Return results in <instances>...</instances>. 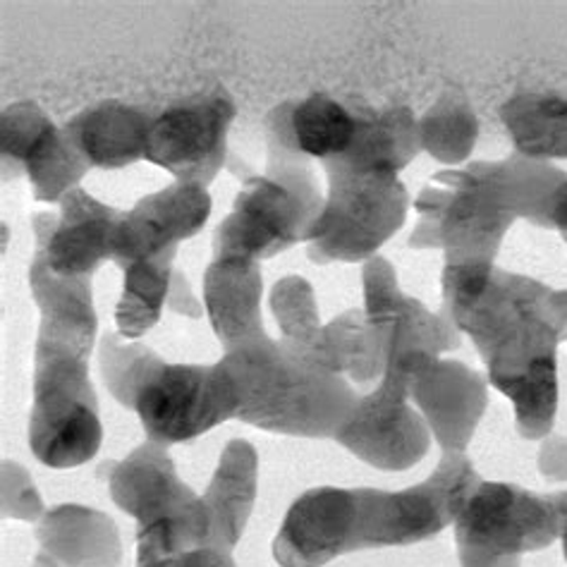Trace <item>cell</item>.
<instances>
[{
	"label": "cell",
	"instance_id": "cell-1",
	"mask_svg": "<svg viewBox=\"0 0 567 567\" xmlns=\"http://www.w3.org/2000/svg\"><path fill=\"white\" fill-rule=\"evenodd\" d=\"M443 315L467 333L488 381L513 402L522 439L550 434L558 412V342L567 338V292L507 274L494 261L443 266Z\"/></svg>",
	"mask_w": 567,
	"mask_h": 567
},
{
	"label": "cell",
	"instance_id": "cell-2",
	"mask_svg": "<svg viewBox=\"0 0 567 567\" xmlns=\"http://www.w3.org/2000/svg\"><path fill=\"white\" fill-rule=\"evenodd\" d=\"M567 173L519 154L441 171L420 192L412 249H445V264L494 261L517 218L546 228L550 194Z\"/></svg>",
	"mask_w": 567,
	"mask_h": 567
},
{
	"label": "cell",
	"instance_id": "cell-3",
	"mask_svg": "<svg viewBox=\"0 0 567 567\" xmlns=\"http://www.w3.org/2000/svg\"><path fill=\"white\" fill-rule=\"evenodd\" d=\"M101 374L111 395L137 412L148 441L185 443L237 416L240 395L218 364H168L137 340L103 336Z\"/></svg>",
	"mask_w": 567,
	"mask_h": 567
},
{
	"label": "cell",
	"instance_id": "cell-4",
	"mask_svg": "<svg viewBox=\"0 0 567 567\" xmlns=\"http://www.w3.org/2000/svg\"><path fill=\"white\" fill-rule=\"evenodd\" d=\"M220 364L240 395L237 420L274 434L336 436L360 400L342 377L288 340L264 336L226 352Z\"/></svg>",
	"mask_w": 567,
	"mask_h": 567
},
{
	"label": "cell",
	"instance_id": "cell-5",
	"mask_svg": "<svg viewBox=\"0 0 567 567\" xmlns=\"http://www.w3.org/2000/svg\"><path fill=\"white\" fill-rule=\"evenodd\" d=\"M268 146L266 173L245 181L233 212L214 235V259L261 261L307 243L323 197L309 161L295 152L274 121L264 123Z\"/></svg>",
	"mask_w": 567,
	"mask_h": 567
},
{
	"label": "cell",
	"instance_id": "cell-6",
	"mask_svg": "<svg viewBox=\"0 0 567 567\" xmlns=\"http://www.w3.org/2000/svg\"><path fill=\"white\" fill-rule=\"evenodd\" d=\"M109 491L137 519V563H156L194 548H212L202 496L177 476L166 445L146 441L121 462H106Z\"/></svg>",
	"mask_w": 567,
	"mask_h": 567
},
{
	"label": "cell",
	"instance_id": "cell-7",
	"mask_svg": "<svg viewBox=\"0 0 567 567\" xmlns=\"http://www.w3.org/2000/svg\"><path fill=\"white\" fill-rule=\"evenodd\" d=\"M89 354L63 340L37 338L29 445L41 465L70 470L99 453L103 426L89 381Z\"/></svg>",
	"mask_w": 567,
	"mask_h": 567
},
{
	"label": "cell",
	"instance_id": "cell-8",
	"mask_svg": "<svg viewBox=\"0 0 567 567\" xmlns=\"http://www.w3.org/2000/svg\"><path fill=\"white\" fill-rule=\"evenodd\" d=\"M328 197L307 237L315 264H357L377 257L408 218L410 194L393 173H362L340 161L323 163Z\"/></svg>",
	"mask_w": 567,
	"mask_h": 567
},
{
	"label": "cell",
	"instance_id": "cell-9",
	"mask_svg": "<svg viewBox=\"0 0 567 567\" xmlns=\"http://www.w3.org/2000/svg\"><path fill=\"white\" fill-rule=\"evenodd\" d=\"M560 539L556 496L482 482L455 519L462 567H519V556Z\"/></svg>",
	"mask_w": 567,
	"mask_h": 567
},
{
	"label": "cell",
	"instance_id": "cell-10",
	"mask_svg": "<svg viewBox=\"0 0 567 567\" xmlns=\"http://www.w3.org/2000/svg\"><path fill=\"white\" fill-rule=\"evenodd\" d=\"M482 484L465 453H443L426 482L405 491L357 488L360 539L357 550L410 546L455 525L462 507Z\"/></svg>",
	"mask_w": 567,
	"mask_h": 567
},
{
	"label": "cell",
	"instance_id": "cell-11",
	"mask_svg": "<svg viewBox=\"0 0 567 567\" xmlns=\"http://www.w3.org/2000/svg\"><path fill=\"white\" fill-rule=\"evenodd\" d=\"M333 439L377 470L402 472L414 467L429 453L431 429L410 405L408 369L388 362L381 385L357 400Z\"/></svg>",
	"mask_w": 567,
	"mask_h": 567
},
{
	"label": "cell",
	"instance_id": "cell-12",
	"mask_svg": "<svg viewBox=\"0 0 567 567\" xmlns=\"http://www.w3.org/2000/svg\"><path fill=\"white\" fill-rule=\"evenodd\" d=\"M235 115V101L223 86L175 103L154 117L144 158L177 183L206 187L226 163Z\"/></svg>",
	"mask_w": 567,
	"mask_h": 567
},
{
	"label": "cell",
	"instance_id": "cell-13",
	"mask_svg": "<svg viewBox=\"0 0 567 567\" xmlns=\"http://www.w3.org/2000/svg\"><path fill=\"white\" fill-rule=\"evenodd\" d=\"M0 152L3 183L27 175L34 199L49 204L80 187L92 168L65 127H55L34 101L12 103L0 115Z\"/></svg>",
	"mask_w": 567,
	"mask_h": 567
},
{
	"label": "cell",
	"instance_id": "cell-14",
	"mask_svg": "<svg viewBox=\"0 0 567 567\" xmlns=\"http://www.w3.org/2000/svg\"><path fill=\"white\" fill-rule=\"evenodd\" d=\"M410 374V400L420 408L443 453H465L486 412V381L462 362L426 352L391 354Z\"/></svg>",
	"mask_w": 567,
	"mask_h": 567
},
{
	"label": "cell",
	"instance_id": "cell-15",
	"mask_svg": "<svg viewBox=\"0 0 567 567\" xmlns=\"http://www.w3.org/2000/svg\"><path fill=\"white\" fill-rule=\"evenodd\" d=\"M123 214L74 187L61 199V216H34V254L58 276L92 278L103 261L113 259L115 230Z\"/></svg>",
	"mask_w": 567,
	"mask_h": 567
},
{
	"label": "cell",
	"instance_id": "cell-16",
	"mask_svg": "<svg viewBox=\"0 0 567 567\" xmlns=\"http://www.w3.org/2000/svg\"><path fill=\"white\" fill-rule=\"evenodd\" d=\"M360 498L357 488H311L297 498L274 542L280 567H321L357 550Z\"/></svg>",
	"mask_w": 567,
	"mask_h": 567
},
{
	"label": "cell",
	"instance_id": "cell-17",
	"mask_svg": "<svg viewBox=\"0 0 567 567\" xmlns=\"http://www.w3.org/2000/svg\"><path fill=\"white\" fill-rule=\"evenodd\" d=\"M212 194L202 185L175 183L148 194L123 214L115 230L113 261L125 268L132 261L177 251L181 243L197 235L212 216Z\"/></svg>",
	"mask_w": 567,
	"mask_h": 567
},
{
	"label": "cell",
	"instance_id": "cell-18",
	"mask_svg": "<svg viewBox=\"0 0 567 567\" xmlns=\"http://www.w3.org/2000/svg\"><path fill=\"white\" fill-rule=\"evenodd\" d=\"M364 315L391 331V354L426 352L441 357L447 350L460 348L457 326L447 315H431V311L400 290L398 276L391 261L383 257H371L364 261Z\"/></svg>",
	"mask_w": 567,
	"mask_h": 567
},
{
	"label": "cell",
	"instance_id": "cell-19",
	"mask_svg": "<svg viewBox=\"0 0 567 567\" xmlns=\"http://www.w3.org/2000/svg\"><path fill=\"white\" fill-rule=\"evenodd\" d=\"M264 278L259 261L214 259L204 274V305L214 333L226 352L266 336L261 321Z\"/></svg>",
	"mask_w": 567,
	"mask_h": 567
},
{
	"label": "cell",
	"instance_id": "cell-20",
	"mask_svg": "<svg viewBox=\"0 0 567 567\" xmlns=\"http://www.w3.org/2000/svg\"><path fill=\"white\" fill-rule=\"evenodd\" d=\"M41 554L53 567H117L123 558L115 522L84 505H61L37 527Z\"/></svg>",
	"mask_w": 567,
	"mask_h": 567
},
{
	"label": "cell",
	"instance_id": "cell-21",
	"mask_svg": "<svg viewBox=\"0 0 567 567\" xmlns=\"http://www.w3.org/2000/svg\"><path fill=\"white\" fill-rule=\"evenodd\" d=\"M152 125V113L127 106L123 101H101L74 115L65 132L89 166L117 171L144 158Z\"/></svg>",
	"mask_w": 567,
	"mask_h": 567
},
{
	"label": "cell",
	"instance_id": "cell-22",
	"mask_svg": "<svg viewBox=\"0 0 567 567\" xmlns=\"http://www.w3.org/2000/svg\"><path fill=\"white\" fill-rule=\"evenodd\" d=\"M259 457L249 441L235 439L223 447L214 480L202 496L204 513L212 525V548L233 554L247 527L257 501Z\"/></svg>",
	"mask_w": 567,
	"mask_h": 567
},
{
	"label": "cell",
	"instance_id": "cell-23",
	"mask_svg": "<svg viewBox=\"0 0 567 567\" xmlns=\"http://www.w3.org/2000/svg\"><path fill=\"white\" fill-rule=\"evenodd\" d=\"M29 288L41 311L39 336L70 342L92 352L99 319L92 302V278H65L53 274L39 254H32Z\"/></svg>",
	"mask_w": 567,
	"mask_h": 567
},
{
	"label": "cell",
	"instance_id": "cell-24",
	"mask_svg": "<svg viewBox=\"0 0 567 567\" xmlns=\"http://www.w3.org/2000/svg\"><path fill=\"white\" fill-rule=\"evenodd\" d=\"M420 121L408 106H395L377 113L374 109H357L354 142L340 161L362 173L400 175L420 156Z\"/></svg>",
	"mask_w": 567,
	"mask_h": 567
},
{
	"label": "cell",
	"instance_id": "cell-25",
	"mask_svg": "<svg viewBox=\"0 0 567 567\" xmlns=\"http://www.w3.org/2000/svg\"><path fill=\"white\" fill-rule=\"evenodd\" d=\"M391 350V331L369 321L364 309H350L321 328L309 354L333 374H348L357 383L381 379Z\"/></svg>",
	"mask_w": 567,
	"mask_h": 567
},
{
	"label": "cell",
	"instance_id": "cell-26",
	"mask_svg": "<svg viewBox=\"0 0 567 567\" xmlns=\"http://www.w3.org/2000/svg\"><path fill=\"white\" fill-rule=\"evenodd\" d=\"M292 148L302 158L333 161L348 152L357 134V109L328 94H309L278 106Z\"/></svg>",
	"mask_w": 567,
	"mask_h": 567
},
{
	"label": "cell",
	"instance_id": "cell-27",
	"mask_svg": "<svg viewBox=\"0 0 567 567\" xmlns=\"http://www.w3.org/2000/svg\"><path fill=\"white\" fill-rule=\"evenodd\" d=\"M501 121L519 156L539 163L567 158V99L517 94L503 103Z\"/></svg>",
	"mask_w": 567,
	"mask_h": 567
},
{
	"label": "cell",
	"instance_id": "cell-28",
	"mask_svg": "<svg viewBox=\"0 0 567 567\" xmlns=\"http://www.w3.org/2000/svg\"><path fill=\"white\" fill-rule=\"evenodd\" d=\"M175 254L177 251H163L152 259L132 261L123 268V295L115 309L117 336L137 340L158 323L163 307H168Z\"/></svg>",
	"mask_w": 567,
	"mask_h": 567
},
{
	"label": "cell",
	"instance_id": "cell-29",
	"mask_svg": "<svg viewBox=\"0 0 567 567\" xmlns=\"http://www.w3.org/2000/svg\"><path fill=\"white\" fill-rule=\"evenodd\" d=\"M420 140L422 152L445 166H460L472 156L480 140V121L460 89H445L426 111L420 121Z\"/></svg>",
	"mask_w": 567,
	"mask_h": 567
},
{
	"label": "cell",
	"instance_id": "cell-30",
	"mask_svg": "<svg viewBox=\"0 0 567 567\" xmlns=\"http://www.w3.org/2000/svg\"><path fill=\"white\" fill-rule=\"evenodd\" d=\"M271 311L278 321L282 340L300 350H311L321 333L315 288L302 276L280 278L271 290Z\"/></svg>",
	"mask_w": 567,
	"mask_h": 567
},
{
	"label": "cell",
	"instance_id": "cell-31",
	"mask_svg": "<svg viewBox=\"0 0 567 567\" xmlns=\"http://www.w3.org/2000/svg\"><path fill=\"white\" fill-rule=\"evenodd\" d=\"M3 515L24 522H34L47 515L32 476L18 462L8 460L3 462Z\"/></svg>",
	"mask_w": 567,
	"mask_h": 567
},
{
	"label": "cell",
	"instance_id": "cell-32",
	"mask_svg": "<svg viewBox=\"0 0 567 567\" xmlns=\"http://www.w3.org/2000/svg\"><path fill=\"white\" fill-rule=\"evenodd\" d=\"M137 567H235L228 550L220 548H194L177 554L171 558H163L156 563H137Z\"/></svg>",
	"mask_w": 567,
	"mask_h": 567
},
{
	"label": "cell",
	"instance_id": "cell-33",
	"mask_svg": "<svg viewBox=\"0 0 567 567\" xmlns=\"http://www.w3.org/2000/svg\"><path fill=\"white\" fill-rule=\"evenodd\" d=\"M539 470L548 482H567V441L550 436L539 455Z\"/></svg>",
	"mask_w": 567,
	"mask_h": 567
},
{
	"label": "cell",
	"instance_id": "cell-34",
	"mask_svg": "<svg viewBox=\"0 0 567 567\" xmlns=\"http://www.w3.org/2000/svg\"><path fill=\"white\" fill-rule=\"evenodd\" d=\"M168 309L175 311V315H183L187 319H199L204 315V307L199 305L197 297L192 295L189 282L185 274L175 271L173 282H171V292H168Z\"/></svg>",
	"mask_w": 567,
	"mask_h": 567
},
{
	"label": "cell",
	"instance_id": "cell-35",
	"mask_svg": "<svg viewBox=\"0 0 567 567\" xmlns=\"http://www.w3.org/2000/svg\"><path fill=\"white\" fill-rule=\"evenodd\" d=\"M546 228H556L567 243V177L550 194L546 208Z\"/></svg>",
	"mask_w": 567,
	"mask_h": 567
},
{
	"label": "cell",
	"instance_id": "cell-36",
	"mask_svg": "<svg viewBox=\"0 0 567 567\" xmlns=\"http://www.w3.org/2000/svg\"><path fill=\"white\" fill-rule=\"evenodd\" d=\"M34 567H53V565H51V563H47V560H43V558H37Z\"/></svg>",
	"mask_w": 567,
	"mask_h": 567
}]
</instances>
